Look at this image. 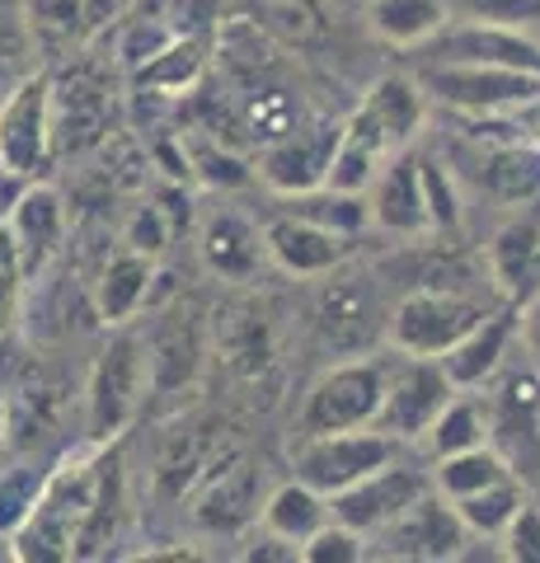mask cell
<instances>
[{
	"instance_id": "obj_1",
	"label": "cell",
	"mask_w": 540,
	"mask_h": 563,
	"mask_svg": "<svg viewBox=\"0 0 540 563\" xmlns=\"http://www.w3.org/2000/svg\"><path fill=\"white\" fill-rule=\"evenodd\" d=\"M95 474H99V446L66 451L52 461L43 493L33 503L24 526L10 536V559L20 563H71L80 550L85 521L95 503Z\"/></svg>"
},
{
	"instance_id": "obj_2",
	"label": "cell",
	"mask_w": 540,
	"mask_h": 563,
	"mask_svg": "<svg viewBox=\"0 0 540 563\" xmlns=\"http://www.w3.org/2000/svg\"><path fill=\"white\" fill-rule=\"evenodd\" d=\"M151 395V362H146V339L118 324V333L90 366L85 380V437L90 446H109L128 432V422Z\"/></svg>"
},
{
	"instance_id": "obj_3",
	"label": "cell",
	"mask_w": 540,
	"mask_h": 563,
	"mask_svg": "<svg viewBox=\"0 0 540 563\" xmlns=\"http://www.w3.org/2000/svg\"><path fill=\"white\" fill-rule=\"evenodd\" d=\"M503 296L489 291H438V287L405 291L386 314V343L405 352V357H442Z\"/></svg>"
},
{
	"instance_id": "obj_4",
	"label": "cell",
	"mask_w": 540,
	"mask_h": 563,
	"mask_svg": "<svg viewBox=\"0 0 540 563\" xmlns=\"http://www.w3.org/2000/svg\"><path fill=\"white\" fill-rule=\"evenodd\" d=\"M386 372H390L386 357H362V352L324 366L301 399V413H296L301 437L372 428L381 413V399H386Z\"/></svg>"
},
{
	"instance_id": "obj_5",
	"label": "cell",
	"mask_w": 540,
	"mask_h": 563,
	"mask_svg": "<svg viewBox=\"0 0 540 563\" xmlns=\"http://www.w3.org/2000/svg\"><path fill=\"white\" fill-rule=\"evenodd\" d=\"M418 85L432 103L451 113H503L540 103V76L513 66H461V62H423Z\"/></svg>"
},
{
	"instance_id": "obj_6",
	"label": "cell",
	"mask_w": 540,
	"mask_h": 563,
	"mask_svg": "<svg viewBox=\"0 0 540 563\" xmlns=\"http://www.w3.org/2000/svg\"><path fill=\"white\" fill-rule=\"evenodd\" d=\"M405 455V442L390 432L372 428H348V432H324V437H301V446L291 451L296 479H306L310 488H320L324 498H334L339 488L367 479L372 470L390 465Z\"/></svg>"
},
{
	"instance_id": "obj_7",
	"label": "cell",
	"mask_w": 540,
	"mask_h": 563,
	"mask_svg": "<svg viewBox=\"0 0 540 563\" xmlns=\"http://www.w3.org/2000/svg\"><path fill=\"white\" fill-rule=\"evenodd\" d=\"M470 531L461 526L456 507H451L438 488H428L418 503H409L395 521L367 536V559H395V563H442L465 559Z\"/></svg>"
},
{
	"instance_id": "obj_8",
	"label": "cell",
	"mask_w": 540,
	"mask_h": 563,
	"mask_svg": "<svg viewBox=\"0 0 540 563\" xmlns=\"http://www.w3.org/2000/svg\"><path fill=\"white\" fill-rule=\"evenodd\" d=\"M57 161L52 141V66H38L0 99V165L43 179Z\"/></svg>"
},
{
	"instance_id": "obj_9",
	"label": "cell",
	"mask_w": 540,
	"mask_h": 563,
	"mask_svg": "<svg viewBox=\"0 0 540 563\" xmlns=\"http://www.w3.org/2000/svg\"><path fill=\"white\" fill-rule=\"evenodd\" d=\"M494 395L484 399L489 409V446L508 461L521 479H540V362L508 366L494 376Z\"/></svg>"
},
{
	"instance_id": "obj_10",
	"label": "cell",
	"mask_w": 540,
	"mask_h": 563,
	"mask_svg": "<svg viewBox=\"0 0 540 563\" xmlns=\"http://www.w3.org/2000/svg\"><path fill=\"white\" fill-rule=\"evenodd\" d=\"M66 62V76L52 70V141L57 151H90L109 136L113 85L95 62H85V52Z\"/></svg>"
},
{
	"instance_id": "obj_11",
	"label": "cell",
	"mask_w": 540,
	"mask_h": 563,
	"mask_svg": "<svg viewBox=\"0 0 540 563\" xmlns=\"http://www.w3.org/2000/svg\"><path fill=\"white\" fill-rule=\"evenodd\" d=\"M451 395H456V385H451L438 357H405L399 352V362H390V372H386V399H381L376 428L399 437L405 446L423 442V432L447 409Z\"/></svg>"
},
{
	"instance_id": "obj_12",
	"label": "cell",
	"mask_w": 540,
	"mask_h": 563,
	"mask_svg": "<svg viewBox=\"0 0 540 563\" xmlns=\"http://www.w3.org/2000/svg\"><path fill=\"white\" fill-rule=\"evenodd\" d=\"M423 62H461V66H513V70H536L540 76V43L521 24H498V20H461L442 24L432 38L418 47Z\"/></svg>"
},
{
	"instance_id": "obj_13",
	"label": "cell",
	"mask_w": 540,
	"mask_h": 563,
	"mask_svg": "<svg viewBox=\"0 0 540 563\" xmlns=\"http://www.w3.org/2000/svg\"><path fill=\"white\" fill-rule=\"evenodd\" d=\"M0 225H5V235H10L14 254L24 263L29 287H33V282H43L52 263L62 258L71 217H66V198L47 179H29L24 192L10 202L5 217H0Z\"/></svg>"
},
{
	"instance_id": "obj_14",
	"label": "cell",
	"mask_w": 540,
	"mask_h": 563,
	"mask_svg": "<svg viewBox=\"0 0 540 563\" xmlns=\"http://www.w3.org/2000/svg\"><path fill=\"white\" fill-rule=\"evenodd\" d=\"M428 488H432V474H423L418 465H409L405 455H399V461L372 470L367 479L339 488L334 498H329V517L343 521V526H353L357 536H372L386 521H395L409 503L423 498Z\"/></svg>"
},
{
	"instance_id": "obj_15",
	"label": "cell",
	"mask_w": 540,
	"mask_h": 563,
	"mask_svg": "<svg viewBox=\"0 0 540 563\" xmlns=\"http://www.w3.org/2000/svg\"><path fill=\"white\" fill-rule=\"evenodd\" d=\"M43 62H66L90 52L118 24L128 0H20Z\"/></svg>"
},
{
	"instance_id": "obj_16",
	"label": "cell",
	"mask_w": 540,
	"mask_h": 563,
	"mask_svg": "<svg viewBox=\"0 0 540 563\" xmlns=\"http://www.w3.org/2000/svg\"><path fill=\"white\" fill-rule=\"evenodd\" d=\"M339 132H343V118L296 122L291 132H283L264 146V155H258V179H264L277 198L320 188L324 174H329V155L339 146Z\"/></svg>"
},
{
	"instance_id": "obj_17",
	"label": "cell",
	"mask_w": 540,
	"mask_h": 563,
	"mask_svg": "<svg viewBox=\"0 0 540 563\" xmlns=\"http://www.w3.org/2000/svg\"><path fill=\"white\" fill-rule=\"evenodd\" d=\"M513 343H521V306L498 301L475 329L461 333L438 362H442V372L451 376L456 390H480V385H489L503 372Z\"/></svg>"
},
{
	"instance_id": "obj_18",
	"label": "cell",
	"mask_w": 540,
	"mask_h": 563,
	"mask_svg": "<svg viewBox=\"0 0 540 563\" xmlns=\"http://www.w3.org/2000/svg\"><path fill=\"white\" fill-rule=\"evenodd\" d=\"M264 250L287 277H329L353 254V240L306 217H291V211H277L264 221Z\"/></svg>"
},
{
	"instance_id": "obj_19",
	"label": "cell",
	"mask_w": 540,
	"mask_h": 563,
	"mask_svg": "<svg viewBox=\"0 0 540 563\" xmlns=\"http://www.w3.org/2000/svg\"><path fill=\"white\" fill-rule=\"evenodd\" d=\"M367 207H372V225L386 235L414 240L428 235V207H423V179H418V151L399 146L386 155L376 184L367 188Z\"/></svg>"
},
{
	"instance_id": "obj_20",
	"label": "cell",
	"mask_w": 540,
	"mask_h": 563,
	"mask_svg": "<svg viewBox=\"0 0 540 563\" xmlns=\"http://www.w3.org/2000/svg\"><path fill=\"white\" fill-rule=\"evenodd\" d=\"M484 268L503 301L527 306L540 291V217L521 211V217L503 221L484 250Z\"/></svg>"
},
{
	"instance_id": "obj_21",
	"label": "cell",
	"mask_w": 540,
	"mask_h": 563,
	"mask_svg": "<svg viewBox=\"0 0 540 563\" xmlns=\"http://www.w3.org/2000/svg\"><path fill=\"white\" fill-rule=\"evenodd\" d=\"M198 250H202L207 273H217L221 282H250L268 263L264 225H254L245 211H235V207H217L212 217L202 221Z\"/></svg>"
},
{
	"instance_id": "obj_22",
	"label": "cell",
	"mask_w": 540,
	"mask_h": 563,
	"mask_svg": "<svg viewBox=\"0 0 540 563\" xmlns=\"http://www.w3.org/2000/svg\"><path fill=\"white\" fill-rule=\"evenodd\" d=\"M151 287H155V258L142 250H118L113 258H103V268L95 277V314L99 324H132L142 306L151 301Z\"/></svg>"
},
{
	"instance_id": "obj_23",
	"label": "cell",
	"mask_w": 540,
	"mask_h": 563,
	"mask_svg": "<svg viewBox=\"0 0 540 563\" xmlns=\"http://www.w3.org/2000/svg\"><path fill=\"white\" fill-rule=\"evenodd\" d=\"M357 109L367 113L372 128L390 141V151L414 146L418 132L428 128V95H423V85H418V76H399V70L381 76L372 90L362 95Z\"/></svg>"
},
{
	"instance_id": "obj_24",
	"label": "cell",
	"mask_w": 540,
	"mask_h": 563,
	"mask_svg": "<svg viewBox=\"0 0 540 563\" xmlns=\"http://www.w3.org/2000/svg\"><path fill=\"white\" fill-rule=\"evenodd\" d=\"M386 155H390V141L372 128L367 113L353 109L343 118V132H339L334 155H329L324 184L339 188V192H367L376 184L381 165H386Z\"/></svg>"
},
{
	"instance_id": "obj_25",
	"label": "cell",
	"mask_w": 540,
	"mask_h": 563,
	"mask_svg": "<svg viewBox=\"0 0 540 563\" xmlns=\"http://www.w3.org/2000/svg\"><path fill=\"white\" fill-rule=\"evenodd\" d=\"M316 324L324 347H334L339 357H357V347L376 339V291L357 287V282H334L320 296Z\"/></svg>"
},
{
	"instance_id": "obj_26",
	"label": "cell",
	"mask_w": 540,
	"mask_h": 563,
	"mask_svg": "<svg viewBox=\"0 0 540 563\" xmlns=\"http://www.w3.org/2000/svg\"><path fill=\"white\" fill-rule=\"evenodd\" d=\"M146 362H151V390L169 395L188 385L202 366V329L198 314H165V324L146 339Z\"/></svg>"
},
{
	"instance_id": "obj_27",
	"label": "cell",
	"mask_w": 540,
	"mask_h": 563,
	"mask_svg": "<svg viewBox=\"0 0 540 563\" xmlns=\"http://www.w3.org/2000/svg\"><path fill=\"white\" fill-rule=\"evenodd\" d=\"M217 62L231 80L240 85H258L277 76V66H283V57H277V38L254 20V14H231V20L217 24Z\"/></svg>"
},
{
	"instance_id": "obj_28",
	"label": "cell",
	"mask_w": 540,
	"mask_h": 563,
	"mask_svg": "<svg viewBox=\"0 0 540 563\" xmlns=\"http://www.w3.org/2000/svg\"><path fill=\"white\" fill-rule=\"evenodd\" d=\"M480 188L503 207H536L540 202V146L513 141V146H489L480 169Z\"/></svg>"
},
{
	"instance_id": "obj_29",
	"label": "cell",
	"mask_w": 540,
	"mask_h": 563,
	"mask_svg": "<svg viewBox=\"0 0 540 563\" xmlns=\"http://www.w3.org/2000/svg\"><path fill=\"white\" fill-rule=\"evenodd\" d=\"M451 20V0H367V24L390 47H423Z\"/></svg>"
},
{
	"instance_id": "obj_30",
	"label": "cell",
	"mask_w": 540,
	"mask_h": 563,
	"mask_svg": "<svg viewBox=\"0 0 540 563\" xmlns=\"http://www.w3.org/2000/svg\"><path fill=\"white\" fill-rule=\"evenodd\" d=\"M258 517H264V526L273 536L301 544L329 521V498L320 488H310L306 479H287V484H277L264 503H258Z\"/></svg>"
},
{
	"instance_id": "obj_31",
	"label": "cell",
	"mask_w": 540,
	"mask_h": 563,
	"mask_svg": "<svg viewBox=\"0 0 540 563\" xmlns=\"http://www.w3.org/2000/svg\"><path fill=\"white\" fill-rule=\"evenodd\" d=\"M132 76H136V85H146L155 95H188V90H198L207 76V43L198 33L179 29L142 70H132Z\"/></svg>"
},
{
	"instance_id": "obj_32",
	"label": "cell",
	"mask_w": 540,
	"mask_h": 563,
	"mask_svg": "<svg viewBox=\"0 0 540 563\" xmlns=\"http://www.w3.org/2000/svg\"><path fill=\"white\" fill-rule=\"evenodd\" d=\"M283 211L316 221V225H324V231H339V235H348V240H357V235L372 225L367 192H339V188H329V184L306 188V192H287Z\"/></svg>"
},
{
	"instance_id": "obj_33",
	"label": "cell",
	"mask_w": 540,
	"mask_h": 563,
	"mask_svg": "<svg viewBox=\"0 0 540 563\" xmlns=\"http://www.w3.org/2000/svg\"><path fill=\"white\" fill-rule=\"evenodd\" d=\"M456 507L461 526L470 531V540H498L503 526L517 517V507L527 503V479L521 474H508V479H498L480 493H465V498H447Z\"/></svg>"
},
{
	"instance_id": "obj_34",
	"label": "cell",
	"mask_w": 540,
	"mask_h": 563,
	"mask_svg": "<svg viewBox=\"0 0 540 563\" xmlns=\"http://www.w3.org/2000/svg\"><path fill=\"white\" fill-rule=\"evenodd\" d=\"M423 442L432 451V461L456 455V451H470V446H484V442H489V409H484V399L470 395V390H456L447 399V409L432 418V428L423 432Z\"/></svg>"
},
{
	"instance_id": "obj_35",
	"label": "cell",
	"mask_w": 540,
	"mask_h": 563,
	"mask_svg": "<svg viewBox=\"0 0 540 563\" xmlns=\"http://www.w3.org/2000/svg\"><path fill=\"white\" fill-rule=\"evenodd\" d=\"M254 512V470L250 465H231V470H212L207 493L198 503V521L207 531H235L245 526Z\"/></svg>"
},
{
	"instance_id": "obj_36",
	"label": "cell",
	"mask_w": 540,
	"mask_h": 563,
	"mask_svg": "<svg viewBox=\"0 0 540 563\" xmlns=\"http://www.w3.org/2000/svg\"><path fill=\"white\" fill-rule=\"evenodd\" d=\"M508 474H517V470L484 442V446H470L456 455H442V461L432 465V488H438L442 498H465V493H480L498 479H508Z\"/></svg>"
},
{
	"instance_id": "obj_37",
	"label": "cell",
	"mask_w": 540,
	"mask_h": 563,
	"mask_svg": "<svg viewBox=\"0 0 540 563\" xmlns=\"http://www.w3.org/2000/svg\"><path fill=\"white\" fill-rule=\"evenodd\" d=\"M38 43H33V29L24 20L20 0H0V99H5L14 85H20L29 70H38Z\"/></svg>"
},
{
	"instance_id": "obj_38",
	"label": "cell",
	"mask_w": 540,
	"mask_h": 563,
	"mask_svg": "<svg viewBox=\"0 0 540 563\" xmlns=\"http://www.w3.org/2000/svg\"><path fill=\"white\" fill-rule=\"evenodd\" d=\"M235 113H240V132H250L254 141H264V146L301 122V109H296V99H291L287 90H273L268 80L250 85Z\"/></svg>"
},
{
	"instance_id": "obj_39",
	"label": "cell",
	"mask_w": 540,
	"mask_h": 563,
	"mask_svg": "<svg viewBox=\"0 0 540 563\" xmlns=\"http://www.w3.org/2000/svg\"><path fill=\"white\" fill-rule=\"evenodd\" d=\"M109 33H113V57H118V66L142 70L155 57V52H161L174 38V33H179V24H169L165 14H118V24Z\"/></svg>"
},
{
	"instance_id": "obj_40",
	"label": "cell",
	"mask_w": 540,
	"mask_h": 563,
	"mask_svg": "<svg viewBox=\"0 0 540 563\" xmlns=\"http://www.w3.org/2000/svg\"><path fill=\"white\" fill-rule=\"evenodd\" d=\"M47 470L52 461H20V465L0 470V540H10L24 526V517L33 512V503L43 493Z\"/></svg>"
},
{
	"instance_id": "obj_41",
	"label": "cell",
	"mask_w": 540,
	"mask_h": 563,
	"mask_svg": "<svg viewBox=\"0 0 540 563\" xmlns=\"http://www.w3.org/2000/svg\"><path fill=\"white\" fill-rule=\"evenodd\" d=\"M418 179H423V207H428V235H456L461 231V192L451 169L438 155L418 151Z\"/></svg>"
},
{
	"instance_id": "obj_42",
	"label": "cell",
	"mask_w": 540,
	"mask_h": 563,
	"mask_svg": "<svg viewBox=\"0 0 540 563\" xmlns=\"http://www.w3.org/2000/svg\"><path fill=\"white\" fill-rule=\"evenodd\" d=\"M258 24L283 43H316L324 38V14L316 0H258Z\"/></svg>"
},
{
	"instance_id": "obj_43",
	"label": "cell",
	"mask_w": 540,
	"mask_h": 563,
	"mask_svg": "<svg viewBox=\"0 0 540 563\" xmlns=\"http://www.w3.org/2000/svg\"><path fill=\"white\" fill-rule=\"evenodd\" d=\"M367 559V536H357L353 526L329 517L310 540H301V563H362Z\"/></svg>"
},
{
	"instance_id": "obj_44",
	"label": "cell",
	"mask_w": 540,
	"mask_h": 563,
	"mask_svg": "<svg viewBox=\"0 0 540 563\" xmlns=\"http://www.w3.org/2000/svg\"><path fill=\"white\" fill-rule=\"evenodd\" d=\"M188 165H194V179H202L207 188H245V184L254 179V169L240 161L235 151L217 146V141L188 146Z\"/></svg>"
},
{
	"instance_id": "obj_45",
	"label": "cell",
	"mask_w": 540,
	"mask_h": 563,
	"mask_svg": "<svg viewBox=\"0 0 540 563\" xmlns=\"http://www.w3.org/2000/svg\"><path fill=\"white\" fill-rule=\"evenodd\" d=\"M24 291H29V277H24V263L14 254V244L5 235V225H0V339L14 329L24 310Z\"/></svg>"
},
{
	"instance_id": "obj_46",
	"label": "cell",
	"mask_w": 540,
	"mask_h": 563,
	"mask_svg": "<svg viewBox=\"0 0 540 563\" xmlns=\"http://www.w3.org/2000/svg\"><path fill=\"white\" fill-rule=\"evenodd\" d=\"M503 559H513V563H540V507L527 498L517 507V517L503 526Z\"/></svg>"
},
{
	"instance_id": "obj_47",
	"label": "cell",
	"mask_w": 540,
	"mask_h": 563,
	"mask_svg": "<svg viewBox=\"0 0 540 563\" xmlns=\"http://www.w3.org/2000/svg\"><path fill=\"white\" fill-rule=\"evenodd\" d=\"M174 240V225H169V217L155 202H142L132 211V221H128V250H142V254H161L165 244Z\"/></svg>"
},
{
	"instance_id": "obj_48",
	"label": "cell",
	"mask_w": 540,
	"mask_h": 563,
	"mask_svg": "<svg viewBox=\"0 0 540 563\" xmlns=\"http://www.w3.org/2000/svg\"><path fill=\"white\" fill-rule=\"evenodd\" d=\"M475 20H498V24H527L540 20V0H465Z\"/></svg>"
},
{
	"instance_id": "obj_49",
	"label": "cell",
	"mask_w": 540,
	"mask_h": 563,
	"mask_svg": "<svg viewBox=\"0 0 540 563\" xmlns=\"http://www.w3.org/2000/svg\"><path fill=\"white\" fill-rule=\"evenodd\" d=\"M240 559H245V563H296V559H301V544L273 536L268 526H264V531H258V536L245 544V550H240Z\"/></svg>"
},
{
	"instance_id": "obj_50",
	"label": "cell",
	"mask_w": 540,
	"mask_h": 563,
	"mask_svg": "<svg viewBox=\"0 0 540 563\" xmlns=\"http://www.w3.org/2000/svg\"><path fill=\"white\" fill-rule=\"evenodd\" d=\"M521 347H527L531 357L540 362V291L531 296L527 306H521Z\"/></svg>"
},
{
	"instance_id": "obj_51",
	"label": "cell",
	"mask_w": 540,
	"mask_h": 563,
	"mask_svg": "<svg viewBox=\"0 0 540 563\" xmlns=\"http://www.w3.org/2000/svg\"><path fill=\"white\" fill-rule=\"evenodd\" d=\"M142 563H194L202 559L198 550H188V544H174V550H146V554H136Z\"/></svg>"
},
{
	"instance_id": "obj_52",
	"label": "cell",
	"mask_w": 540,
	"mask_h": 563,
	"mask_svg": "<svg viewBox=\"0 0 540 563\" xmlns=\"http://www.w3.org/2000/svg\"><path fill=\"white\" fill-rule=\"evenodd\" d=\"M10 442V404H5V385H0V455H5Z\"/></svg>"
},
{
	"instance_id": "obj_53",
	"label": "cell",
	"mask_w": 540,
	"mask_h": 563,
	"mask_svg": "<svg viewBox=\"0 0 540 563\" xmlns=\"http://www.w3.org/2000/svg\"><path fill=\"white\" fill-rule=\"evenodd\" d=\"M0 559H10V540H0Z\"/></svg>"
},
{
	"instance_id": "obj_54",
	"label": "cell",
	"mask_w": 540,
	"mask_h": 563,
	"mask_svg": "<svg viewBox=\"0 0 540 563\" xmlns=\"http://www.w3.org/2000/svg\"><path fill=\"white\" fill-rule=\"evenodd\" d=\"M362 5H367V0H362Z\"/></svg>"
}]
</instances>
